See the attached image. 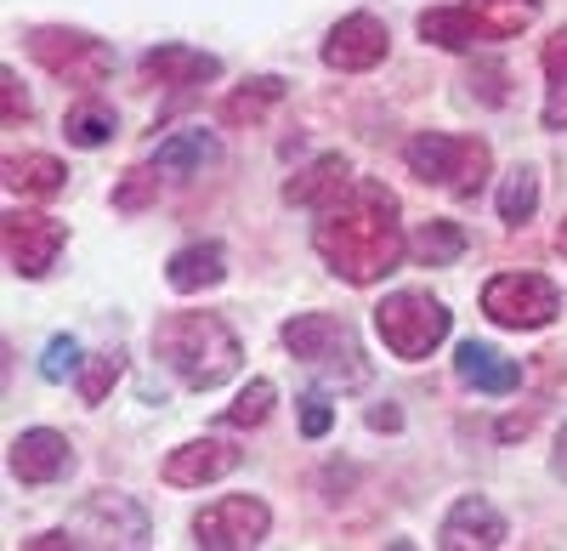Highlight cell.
I'll return each instance as SVG.
<instances>
[{"label": "cell", "mask_w": 567, "mask_h": 551, "mask_svg": "<svg viewBox=\"0 0 567 551\" xmlns=\"http://www.w3.org/2000/svg\"><path fill=\"white\" fill-rule=\"evenodd\" d=\"M272 103H284V80H278V74H261V80H245V85L221 103V120H227V125H245V120H261Z\"/></svg>", "instance_id": "obj_25"}, {"label": "cell", "mask_w": 567, "mask_h": 551, "mask_svg": "<svg viewBox=\"0 0 567 551\" xmlns=\"http://www.w3.org/2000/svg\"><path fill=\"white\" fill-rule=\"evenodd\" d=\"M63 136H69L74 149H103L109 136H114V109H109V103H97V98L74 103V109L63 114Z\"/></svg>", "instance_id": "obj_24"}, {"label": "cell", "mask_w": 567, "mask_h": 551, "mask_svg": "<svg viewBox=\"0 0 567 551\" xmlns=\"http://www.w3.org/2000/svg\"><path fill=\"white\" fill-rule=\"evenodd\" d=\"M329 427H336V409H329V398H323V392H307V398H301V432H307V438H323Z\"/></svg>", "instance_id": "obj_31"}, {"label": "cell", "mask_w": 567, "mask_h": 551, "mask_svg": "<svg viewBox=\"0 0 567 551\" xmlns=\"http://www.w3.org/2000/svg\"><path fill=\"white\" fill-rule=\"evenodd\" d=\"M0 245H7V262L18 279H45L69 245V227L45 211H12L0 222Z\"/></svg>", "instance_id": "obj_8"}, {"label": "cell", "mask_w": 567, "mask_h": 551, "mask_svg": "<svg viewBox=\"0 0 567 551\" xmlns=\"http://www.w3.org/2000/svg\"><path fill=\"white\" fill-rule=\"evenodd\" d=\"M239 461H245V455L233 449L227 438H194V443H182V449L165 455L159 478L171 489H205V483H221L227 472H239Z\"/></svg>", "instance_id": "obj_12"}, {"label": "cell", "mask_w": 567, "mask_h": 551, "mask_svg": "<svg viewBox=\"0 0 567 551\" xmlns=\"http://www.w3.org/2000/svg\"><path fill=\"white\" fill-rule=\"evenodd\" d=\"M154 353L159 364L182 381V387H194V392H210L221 381L239 376V336H233L216 313H171L154 325Z\"/></svg>", "instance_id": "obj_2"}, {"label": "cell", "mask_w": 567, "mask_h": 551, "mask_svg": "<svg viewBox=\"0 0 567 551\" xmlns=\"http://www.w3.org/2000/svg\"><path fill=\"white\" fill-rule=\"evenodd\" d=\"M556 245H561V251H567V222H561V234H556Z\"/></svg>", "instance_id": "obj_36"}, {"label": "cell", "mask_w": 567, "mask_h": 551, "mask_svg": "<svg viewBox=\"0 0 567 551\" xmlns=\"http://www.w3.org/2000/svg\"><path fill=\"white\" fill-rule=\"evenodd\" d=\"M420 40L425 45H443V52H471V45H488L483 23L471 18V7L460 0V7H432L420 18Z\"/></svg>", "instance_id": "obj_20"}, {"label": "cell", "mask_w": 567, "mask_h": 551, "mask_svg": "<svg viewBox=\"0 0 567 551\" xmlns=\"http://www.w3.org/2000/svg\"><path fill=\"white\" fill-rule=\"evenodd\" d=\"M7 467H12V478H18V483L40 489V483L69 478L74 449H69V438H63V432H52V427H29V432H18V438H12Z\"/></svg>", "instance_id": "obj_13"}, {"label": "cell", "mask_w": 567, "mask_h": 551, "mask_svg": "<svg viewBox=\"0 0 567 551\" xmlns=\"http://www.w3.org/2000/svg\"><path fill=\"white\" fill-rule=\"evenodd\" d=\"M0 103H7V125L29 120V98H23V85H18L12 69H0Z\"/></svg>", "instance_id": "obj_33"}, {"label": "cell", "mask_w": 567, "mask_h": 551, "mask_svg": "<svg viewBox=\"0 0 567 551\" xmlns=\"http://www.w3.org/2000/svg\"><path fill=\"white\" fill-rule=\"evenodd\" d=\"M142 80L148 85H171V91H187V85H205V80H216L221 74V58L216 52H199V45H182V40H171V45H154V52H142Z\"/></svg>", "instance_id": "obj_15"}, {"label": "cell", "mask_w": 567, "mask_h": 551, "mask_svg": "<svg viewBox=\"0 0 567 551\" xmlns=\"http://www.w3.org/2000/svg\"><path fill=\"white\" fill-rule=\"evenodd\" d=\"M369 427H374V432H398V427H403V416H398L392 404H386V409H369Z\"/></svg>", "instance_id": "obj_34"}, {"label": "cell", "mask_w": 567, "mask_h": 551, "mask_svg": "<svg viewBox=\"0 0 567 551\" xmlns=\"http://www.w3.org/2000/svg\"><path fill=\"white\" fill-rule=\"evenodd\" d=\"M284 347H290L307 370H318L329 387H341V392H358L374 376L358 330L347 325V318H336V313H296L290 325H284Z\"/></svg>", "instance_id": "obj_3"}, {"label": "cell", "mask_w": 567, "mask_h": 551, "mask_svg": "<svg viewBox=\"0 0 567 551\" xmlns=\"http://www.w3.org/2000/svg\"><path fill=\"white\" fill-rule=\"evenodd\" d=\"M125 376V353H91L85 364H80V376H74V387H80V398L85 404H103L109 392H114V381Z\"/></svg>", "instance_id": "obj_27"}, {"label": "cell", "mask_w": 567, "mask_h": 551, "mask_svg": "<svg viewBox=\"0 0 567 551\" xmlns=\"http://www.w3.org/2000/svg\"><path fill=\"white\" fill-rule=\"evenodd\" d=\"M63 182H69V165L52 154H7V188L23 200H52L63 194Z\"/></svg>", "instance_id": "obj_21"}, {"label": "cell", "mask_w": 567, "mask_h": 551, "mask_svg": "<svg viewBox=\"0 0 567 551\" xmlns=\"http://www.w3.org/2000/svg\"><path fill=\"white\" fill-rule=\"evenodd\" d=\"M69 540L74 545H148V512L131 494H97L69 523Z\"/></svg>", "instance_id": "obj_10"}, {"label": "cell", "mask_w": 567, "mask_h": 551, "mask_svg": "<svg viewBox=\"0 0 567 551\" xmlns=\"http://www.w3.org/2000/svg\"><path fill=\"white\" fill-rule=\"evenodd\" d=\"M40 376H45V381H69V376H80V341H74V336H52V341H45Z\"/></svg>", "instance_id": "obj_30"}, {"label": "cell", "mask_w": 567, "mask_h": 551, "mask_svg": "<svg viewBox=\"0 0 567 551\" xmlns=\"http://www.w3.org/2000/svg\"><path fill=\"white\" fill-rule=\"evenodd\" d=\"M454 376H460L465 387L488 392V398H505V392L523 387V364L505 358V353L488 347V341H460V347H454Z\"/></svg>", "instance_id": "obj_16"}, {"label": "cell", "mask_w": 567, "mask_h": 551, "mask_svg": "<svg viewBox=\"0 0 567 551\" xmlns=\"http://www.w3.org/2000/svg\"><path fill=\"white\" fill-rule=\"evenodd\" d=\"M227 279V251L221 245H187L165 262V285L176 296H194V290H210Z\"/></svg>", "instance_id": "obj_18"}, {"label": "cell", "mask_w": 567, "mask_h": 551, "mask_svg": "<svg viewBox=\"0 0 567 551\" xmlns=\"http://www.w3.org/2000/svg\"><path fill=\"white\" fill-rule=\"evenodd\" d=\"M483 313L499 330H545L561 313V290L545 273H494L483 285Z\"/></svg>", "instance_id": "obj_7"}, {"label": "cell", "mask_w": 567, "mask_h": 551, "mask_svg": "<svg viewBox=\"0 0 567 551\" xmlns=\"http://www.w3.org/2000/svg\"><path fill=\"white\" fill-rule=\"evenodd\" d=\"M539 69H545V80H550V85H567V29H556V34L545 40Z\"/></svg>", "instance_id": "obj_32"}, {"label": "cell", "mask_w": 567, "mask_h": 551, "mask_svg": "<svg viewBox=\"0 0 567 551\" xmlns=\"http://www.w3.org/2000/svg\"><path fill=\"white\" fill-rule=\"evenodd\" d=\"M272 398H278V392H272V381H250L239 398H233V404L221 409V421H227V427H239V432H245V427H261V421L272 416Z\"/></svg>", "instance_id": "obj_29"}, {"label": "cell", "mask_w": 567, "mask_h": 551, "mask_svg": "<svg viewBox=\"0 0 567 551\" xmlns=\"http://www.w3.org/2000/svg\"><path fill=\"white\" fill-rule=\"evenodd\" d=\"M550 472H556V478L567 483V427L556 432V455H550Z\"/></svg>", "instance_id": "obj_35"}, {"label": "cell", "mask_w": 567, "mask_h": 551, "mask_svg": "<svg viewBox=\"0 0 567 551\" xmlns=\"http://www.w3.org/2000/svg\"><path fill=\"white\" fill-rule=\"evenodd\" d=\"M210 160H216V136H210L205 125H194V131H171L165 143L154 149V165H159V176H171V182L199 176Z\"/></svg>", "instance_id": "obj_19"}, {"label": "cell", "mask_w": 567, "mask_h": 551, "mask_svg": "<svg viewBox=\"0 0 567 551\" xmlns=\"http://www.w3.org/2000/svg\"><path fill=\"white\" fill-rule=\"evenodd\" d=\"M267 529H272V512L256 494H221L194 518V534L205 551H250L267 540Z\"/></svg>", "instance_id": "obj_9"}, {"label": "cell", "mask_w": 567, "mask_h": 551, "mask_svg": "<svg viewBox=\"0 0 567 551\" xmlns=\"http://www.w3.org/2000/svg\"><path fill=\"white\" fill-rule=\"evenodd\" d=\"M29 58L63 80V85H103L114 74V52L97 34H80V29H29Z\"/></svg>", "instance_id": "obj_6"}, {"label": "cell", "mask_w": 567, "mask_h": 551, "mask_svg": "<svg viewBox=\"0 0 567 551\" xmlns=\"http://www.w3.org/2000/svg\"><path fill=\"white\" fill-rule=\"evenodd\" d=\"M465 7H471V18L483 23L488 40H511V34H523L539 18L545 0H465Z\"/></svg>", "instance_id": "obj_22"}, {"label": "cell", "mask_w": 567, "mask_h": 551, "mask_svg": "<svg viewBox=\"0 0 567 551\" xmlns=\"http://www.w3.org/2000/svg\"><path fill=\"white\" fill-rule=\"evenodd\" d=\"M534 211H539V171L534 165H516L499 182V222L523 227V222H534Z\"/></svg>", "instance_id": "obj_26"}, {"label": "cell", "mask_w": 567, "mask_h": 551, "mask_svg": "<svg viewBox=\"0 0 567 551\" xmlns=\"http://www.w3.org/2000/svg\"><path fill=\"white\" fill-rule=\"evenodd\" d=\"M403 160H409V171H414L420 182H437V188H449L454 200L477 194L483 182H488V165H494V154H488L483 136H449V131H420V136H409Z\"/></svg>", "instance_id": "obj_4"}, {"label": "cell", "mask_w": 567, "mask_h": 551, "mask_svg": "<svg viewBox=\"0 0 567 551\" xmlns=\"http://www.w3.org/2000/svg\"><path fill=\"white\" fill-rule=\"evenodd\" d=\"M347 188H352L347 160H341V154H318L307 171H296L290 182H284V200H290V205H307V211H323V205H336Z\"/></svg>", "instance_id": "obj_17"}, {"label": "cell", "mask_w": 567, "mask_h": 551, "mask_svg": "<svg viewBox=\"0 0 567 551\" xmlns=\"http://www.w3.org/2000/svg\"><path fill=\"white\" fill-rule=\"evenodd\" d=\"M386 52H392V29L374 12L341 18L336 29H329V40H323V63L341 69V74H369L374 63H386Z\"/></svg>", "instance_id": "obj_11"}, {"label": "cell", "mask_w": 567, "mask_h": 551, "mask_svg": "<svg viewBox=\"0 0 567 551\" xmlns=\"http://www.w3.org/2000/svg\"><path fill=\"white\" fill-rule=\"evenodd\" d=\"M409 256H414L420 267H449V262H460V256H465V227H460V222H425L420 234L409 239Z\"/></svg>", "instance_id": "obj_23"}, {"label": "cell", "mask_w": 567, "mask_h": 551, "mask_svg": "<svg viewBox=\"0 0 567 551\" xmlns=\"http://www.w3.org/2000/svg\"><path fill=\"white\" fill-rule=\"evenodd\" d=\"M374 330H381L386 353L420 364V358H432L449 330H454V313L432 296V290H392L381 307H374Z\"/></svg>", "instance_id": "obj_5"}, {"label": "cell", "mask_w": 567, "mask_h": 551, "mask_svg": "<svg viewBox=\"0 0 567 551\" xmlns=\"http://www.w3.org/2000/svg\"><path fill=\"white\" fill-rule=\"evenodd\" d=\"M154 200H159V165H136L114 182V211H125V216L148 211Z\"/></svg>", "instance_id": "obj_28"}, {"label": "cell", "mask_w": 567, "mask_h": 551, "mask_svg": "<svg viewBox=\"0 0 567 551\" xmlns=\"http://www.w3.org/2000/svg\"><path fill=\"white\" fill-rule=\"evenodd\" d=\"M505 534L511 529H505L499 507H488L483 494H460L437 529V545L443 551H494V545H505Z\"/></svg>", "instance_id": "obj_14"}, {"label": "cell", "mask_w": 567, "mask_h": 551, "mask_svg": "<svg viewBox=\"0 0 567 551\" xmlns=\"http://www.w3.org/2000/svg\"><path fill=\"white\" fill-rule=\"evenodd\" d=\"M312 251L323 267L347 285H381L386 273L409 256L403 222H398V194L374 176H358L352 188L318 211L312 227Z\"/></svg>", "instance_id": "obj_1"}]
</instances>
